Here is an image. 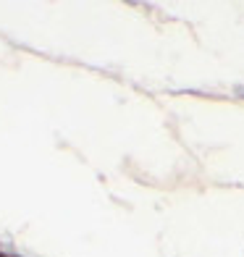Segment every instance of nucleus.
Listing matches in <instances>:
<instances>
[{
    "label": "nucleus",
    "mask_w": 244,
    "mask_h": 257,
    "mask_svg": "<svg viewBox=\"0 0 244 257\" xmlns=\"http://www.w3.org/2000/svg\"><path fill=\"white\" fill-rule=\"evenodd\" d=\"M234 92H237V95H239V97H244V87H242V84H239L237 89H234Z\"/></svg>",
    "instance_id": "obj_1"
}]
</instances>
